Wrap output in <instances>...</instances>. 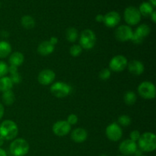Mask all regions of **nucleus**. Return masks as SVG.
I'll return each instance as SVG.
<instances>
[{
    "label": "nucleus",
    "mask_w": 156,
    "mask_h": 156,
    "mask_svg": "<svg viewBox=\"0 0 156 156\" xmlns=\"http://www.w3.org/2000/svg\"><path fill=\"white\" fill-rule=\"evenodd\" d=\"M18 133V125L12 120H5L0 124V136L5 140H13Z\"/></svg>",
    "instance_id": "1"
},
{
    "label": "nucleus",
    "mask_w": 156,
    "mask_h": 156,
    "mask_svg": "<svg viewBox=\"0 0 156 156\" xmlns=\"http://www.w3.org/2000/svg\"><path fill=\"white\" fill-rule=\"evenodd\" d=\"M138 148L145 152H152L156 149V136L153 133L146 132L140 136Z\"/></svg>",
    "instance_id": "2"
},
{
    "label": "nucleus",
    "mask_w": 156,
    "mask_h": 156,
    "mask_svg": "<svg viewBox=\"0 0 156 156\" xmlns=\"http://www.w3.org/2000/svg\"><path fill=\"white\" fill-rule=\"evenodd\" d=\"M30 149V146L27 140L22 138L13 140L9 146L11 155L15 156H24L27 155Z\"/></svg>",
    "instance_id": "3"
},
{
    "label": "nucleus",
    "mask_w": 156,
    "mask_h": 156,
    "mask_svg": "<svg viewBox=\"0 0 156 156\" xmlns=\"http://www.w3.org/2000/svg\"><path fill=\"white\" fill-rule=\"evenodd\" d=\"M96 44V35L91 29L82 30L79 38V45L83 50H89L94 47Z\"/></svg>",
    "instance_id": "4"
},
{
    "label": "nucleus",
    "mask_w": 156,
    "mask_h": 156,
    "mask_svg": "<svg viewBox=\"0 0 156 156\" xmlns=\"http://www.w3.org/2000/svg\"><path fill=\"white\" fill-rule=\"evenodd\" d=\"M50 92L54 97L63 98L69 95L72 88L67 83L63 82H56L50 86Z\"/></svg>",
    "instance_id": "5"
},
{
    "label": "nucleus",
    "mask_w": 156,
    "mask_h": 156,
    "mask_svg": "<svg viewBox=\"0 0 156 156\" xmlns=\"http://www.w3.org/2000/svg\"><path fill=\"white\" fill-rule=\"evenodd\" d=\"M138 93L143 98L146 100H152L155 98L156 89L155 86L152 82L145 81L141 82L137 88Z\"/></svg>",
    "instance_id": "6"
},
{
    "label": "nucleus",
    "mask_w": 156,
    "mask_h": 156,
    "mask_svg": "<svg viewBox=\"0 0 156 156\" xmlns=\"http://www.w3.org/2000/svg\"><path fill=\"white\" fill-rule=\"evenodd\" d=\"M124 20L129 26H134L138 24L141 21L142 15L139 9L135 6H129L126 8L123 14Z\"/></svg>",
    "instance_id": "7"
},
{
    "label": "nucleus",
    "mask_w": 156,
    "mask_h": 156,
    "mask_svg": "<svg viewBox=\"0 0 156 156\" xmlns=\"http://www.w3.org/2000/svg\"><path fill=\"white\" fill-rule=\"evenodd\" d=\"M151 28L148 24H142L139 25L133 33L131 41L135 44H141L145 39L149 36Z\"/></svg>",
    "instance_id": "8"
},
{
    "label": "nucleus",
    "mask_w": 156,
    "mask_h": 156,
    "mask_svg": "<svg viewBox=\"0 0 156 156\" xmlns=\"http://www.w3.org/2000/svg\"><path fill=\"white\" fill-rule=\"evenodd\" d=\"M127 63L128 61L126 56L123 55H117L110 61L109 69L114 73H120L127 67Z\"/></svg>",
    "instance_id": "9"
},
{
    "label": "nucleus",
    "mask_w": 156,
    "mask_h": 156,
    "mask_svg": "<svg viewBox=\"0 0 156 156\" xmlns=\"http://www.w3.org/2000/svg\"><path fill=\"white\" fill-rule=\"evenodd\" d=\"M105 134L109 140L112 142H117L122 138L123 130L118 123H112L107 126Z\"/></svg>",
    "instance_id": "10"
},
{
    "label": "nucleus",
    "mask_w": 156,
    "mask_h": 156,
    "mask_svg": "<svg viewBox=\"0 0 156 156\" xmlns=\"http://www.w3.org/2000/svg\"><path fill=\"white\" fill-rule=\"evenodd\" d=\"M132 28L129 25H120L116 29L115 37L120 42H126V41H131L133 36Z\"/></svg>",
    "instance_id": "11"
},
{
    "label": "nucleus",
    "mask_w": 156,
    "mask_h": 156,
    "mask_svg": "<svg viewBox=\"0 0 156 156\" xmlns=\"http://www.w3.org/2000/svg\"><path fill=\"white\" fill-rule=\"evenodd\" d=\"M137 149H138L137 143L132 141L129 139L122 141L120 143V146H119V150H120V153L123 155V156L134 155Z\"/></svg>",
    "instance_id": "12"
},
{
    "label": "nucleus",
    "mask_w": 156,
    "mask_h": 156,
    "mask_svg": "<svg viewBox=\"0 0 156 156\" xmlns=\"http://www.w3.org/2000/svg\"><path fill=\"white\" fill-rule=\"evenodd\" d=\"M53 132L57 136H65L69 133L71 126L67 123L66 120H59L53 124Z\"/></svg>",
    "instance_id": "13"
},
{
    "label": "nucleus",
    "mask_w": 156,
    "mask_h": 156,
    "mask_svg": "<svg viewBox=\"0 0 156 156\" xmlns=\"http://www.w3.org/2000/svg\"><path fill=\"white\" fill-rule=\"evenodd\" d=\"M56 79V74L51 69H44L41 71L38 74L37 76V81L41 85H51L53 82V81Z\"/></svg>",
    "instance_id": "14"
},
{
    "label": "nucleus",
    "mask_w": 156,
    "mask_h": 156,
    "mask_svg": "<svg viewBox=\"0 0 156 156\" xmlns=\"http://www.w3.org/2000/svg\"><path fill=\"white\" fill-rule=\"evenodd\" d=\"M120 21V14L115 11H111L107 13L106 15H104V21L103 23L105 25L108 27H114Z\"/></svg>",
    "instance_id": "15"
},
{
    "label": "nucleus",
    "mask_w": 156,
    "mask_h": 156,
    "mask_svg": "<svg viewBox=\"0 0 156 156\" xmlns=\"http://www.w3.org/2000/svg\"><path fill=\"white\" fill-rule=\"evenodd\" d=\"M127 68L129 73L134 76H140L143 74L145 70L143 62L137 59H133L128 62Z\"/></svg>",
    "instance_id": "16"
},
{
    "label": "nucleus",
    "mask_w": 156,
    "mask_h": 156,
    "mask_svg": "<svg viewBox=\"0 0 156 156\" xmlns=\"http://www.w3.org/2000/svg\"><path fill=\"white\" fill-rule=\"evenodd\" d=\"M88 138V133L83 128H76L71 133V139L76 143H84Z\"/></svg>",
    "instance_id": "17"
},
{
    "label": "nucleus",
    "mask_w": 156,
    "mask_h": 156,
    "mask_svg": "<svg viewBox=\"0 0 156 156\" xmlns=\"http://www.w3.org/2000/svg\"><path fill=\"white\" fill-rule=\"evenodd\" d=\"M55 49V46L50 44L49 41H44L38 45L37 53L41 56H47L53 53Z\"/></svg>",
    "instance_id": "18"
},
{
    "label": "nucleus",
    "mask_w": 156,
    "mask_h": 156,
    "mask_svg": "<svg viewBox=\"0 0 156 156\" xmlns=\"http://www.w3.org/2000/svg\"><path fill=\"white\" fill-rule=\"evenodd\" d=\"M24 56L22 53L21 52H14L10 55L9 59V62L10 66H14L18 67L24 62Z\"/></svg>",
    "instance_id": "19"
},
{
    "label": "nucleus",
    "mask_w": 156,
    "mask_h": 156,
    "mask_svg": "<svg viewBox=\"0 0 156 156\" xmlns=\"http://www.w3.org/2000/svg\"><path fill=\"white\" fill-rule=\"evenodd\" d=\"M138 9L140 12V15L144 17H150L152 12L155 11L153 6L148 2H144L141 3Z\"/></svg>",
    "instance_id": "20"
},
{
    "label": "nucleus",
    "mask_w": 156,
    "mask_h": 156,
    "mask_svg": "<svg viewBox=\"0 0 156 156\" xmlns=\"http://www.w3.org/2000/svg\"><path fill=\"white\" fill-rule=\"evenodd\" d=\"M12 53V46L5 41H0V59L7 57Z\"/></svg>",
    "instance_id": "21"
},
{
    "label": "nucleus",
    "mask_w": 156,
    "mask_h": 156,
    "mask_svg": "<svg viewBox=\"0 0 156 156\" xmlns=\"http://www.w3.org/2000/svg\"><path fill=\"white\" fill-rule=\"evenodd\" d=\"M13 82L9 76L0 78V91L5 92L7 91H11L13 88Z\"/></svg>",
    "instance_id": "22"
},
{
    "label": "nucleus",
    "mask_w": 156,
    "mask_h": 156,
    "mask_svg": "<svg viewBox=\"0 0 156 156\" xmlns=\"http://www.w3.org/2000/svg\"><path fill=\"white\" fill-rule=\"evenodd\" d=\"M2 103L5 105H7V106H10V105H13V103L15 101V96L13 91L11 90V91L2 92Z\"/></svg>",
    "instance_id": "23"
},
{
    "label": "nucleus",
    "mask_w": 156,
    "mask_h": 156,
    "mask_svg": "<svg viewBox=\"0 0 156 156\" xmlns=\"http://www.w3.org/2000/svg\"><path fill=\"white\" fill-rule=\"evenodd\" d=\"M21 24L24 28L30 30L35 26V20L30 15H24L21 18Z\"/></svg>",
    "instance_id": "24"
},
{
    "label": "nucleus",
    "mask_w": 156,
    "mask_h": 156,
    "mask_svg": "<svg viewBox=\"0 0 156 156\" xmlns=\"http://www.w3.org/2000/svg\"><path fill=\"white\" fill-rule=\"evenodd\" d=\"M79 37V33L77 29L73 27H70L66 30V38L70 43H75Z\"/></svg>",
    "instance_id": "25"
},
{
    "label": "nucleus",
    "mask_w": 156,
    "mask_h": 156,
    "mask_svg": "<svg viewBox=\"0 0 156 156\" xmlns=\"http://www.w3.org/2000/svg\"><path fill=\"white\" fill-rule=\"evenodd\" d=\"M136 94L132 91H127L123 96V101H124L125 104L129 105V106L133 105L136 101Z\"/></svg>",
    "instance_id": "26"
},
{
    "label": "nucleus",
    "mask_w": 156,
    "mask_h": 156,
    "mask_svg": "<svg viewBox=\"0 0 156 156\" xmlns=\"http://www.w3.org/2000/svg\"><path fill=\"white\" fill-rule=\"evenodd\" d=\"M82 50L83 49L79 44H73L69 48V54L73 57H77L82 54Z\"/></svg>",
    "instance_id": "27"
},
{
    "label": "nucleus",
    "mask_w": 156,
    "mask_h": 156,
    "mask_svg": "<svg viewBox=\"0 0 156 156\" xmlns=\"http://www.w3.org/2000/svg\"><path fill=\"white\" fill-rule=\"evenodd\" d=\"M117 122H118L119 125L122 126H128L131 124V118L128 115L126 114H123V115L120 116L117 119Z\"/></svg>",
    "instance_id": "28"
},
{
    "label": "nucleus",
    "mask_w": 156,
    "mask_h": 156,
    "mask_svg": "<svg viewBox=\"0 0 156 156\" xmlns=\"http://www.w3.org/2000/svg\"><path fill=\"white\" fill-rule=\"evenodd\" d=\"M111 71L108 68H105L101 69L99 73V78L101 80L106 81L111 78Z\"/></svg>",
    "instance_id": "29"
},
{
    "label": "nucleus",
    "mask_w": 156,
    "mask_h": 156,
    "mask_svg": "<svg viewBox=\"0 0 156 156\" xmlns=\"http://www.w3.org/2000/svg\"><path fill=\"white\" fill-rule=\"evenodd\" d=\"M9 71V66L4 61L0 60V78L6 76Z\"/></svg>",
    "instance_id": "30"
},
{
    "label": "nucleus",
    "mask_w": 156,
    "mask_h": 156,
    "mask_svg": "<svg viewBox=\"0 0 156 156\" xmlns=\"http://www.w3.org/2000/svg\"><path fill=\"white\" fill-rule=\"evenodd\" d=\"M78 120H79V118H78L77 115H76L75 114H71L68 116L67 117V123L72 126V125H75L78 123Z\"/></svg>",
    "instance_id": "31"
},
{
    "label": "nucleus",
    "mask_w": 156,
    "mask_h": 156,
    "mask_svg": "<svg viewBox=\"0 0 156 156\" xmlns=\"http://www.w3.org/2000/svg\"><path fill=\"white\" fill-rule=\"evenodd\" d=\"M9 78L11 79L13 84H19L21 82V76L19 74V73H14V74L10 75Z\"/></svg>",
    "instance_id": "32"
},
{
    "label": "nucleus",
    "mask_w": 156,
    "mask_h": 156,
    "mask_svg": "<svg viewBox=\"0 0 156 156\" xmlns=\"http://www.w3.org/2000/svg\"><path fill=\"white\" fill-rule=\"evenodd\" d=\"M140 136H141V134H140V131L133 130L130 133V134H129V140L136 143V142H138Z\"/></svg>",
    "instance_id": "33"
},
{
    "label": "nucleus",
    "mask_w": 156,
    "mask_h": 156,
    "mask_svg": "<svg viewBox=\"0 0 156 156\" xmlns=\"http://www.w3.org/2000/svg\"><path fill=\"white\" fill-rule=\"evenodd\" d=\"M18 73V67L14 66H9V71H8V73H9L10 75L14 74V73Z\"/></svg>",
    "instance_id": "34"
},
{
    "label": "nucleus",
    "mask_w": 156,
    "mask_h": 156,
    "mask_svg": "<svg viewBox=\"0 0 156 156\" xmlns=\"http://www.w3.org/2000/svg\"><path fill=\"white\" fill-rule=\"evenodd\" d=\"M49 42L53 44V46H56L58 44V38L56 37H51L49 40Z\"/></svg>",
    "instance_id": "35"
},
{
    "label": "nucleus",
    "mask_w": 156,
    "mask_h": 156,
    "mask_svg": "<svg viewBox=\"0 0 156 156\" xmlns=\"http://www.w3.org/2000/svg\"><path fill=\"white\" fill-rule=\"evenodd\" d=\"M95 20L98 21V22H99V23L103 22L104 15H101V14H98V15H97V16L95 17Z\"/></svg>",
    "instance_id": "36"
},
{
    "label": "nucleus",
    "mask_w": 156,
    "mask_h": 156,
    "mask_svg": "<svg viewBox=\"0 0 156 156\" xmlns=\"http://www.w3.org/2000/svg\"><path fill=\"white\" fill-rule=\"evenodd\" d=\"M5 114V109H4V106H3L2 104L0 103V120L2 118L3 115Z\"/></svg>",
    "instance_id": "37"
},
{
    "label": "nucleus",
    "mask_w": 156,
    "mask_h": 156,
    "mask_svg": "<svg viewBox=\"0 0 156 156\" xmlns=\"http://www.w3.org/2000/svg\"><path fill=\"white\" fill-rule=\"evenodd\" d=\"M150 18H151V19H152V21H153L154 23L156 22V12H155V11H154V12H152V15H150Z\"/></svg>",
    "instance_id": "38"
},
{
    "label": "nucleus",
    "mask_w": 156,
    "mask_h": 156,
    "mask_svg": "<svg viewBox=\"0 0 156 156\" xmlns=\"http://www.w3.org/2000/svg\"><path fill=\"white\" fill-rule=\"evenodd\" d=\"M0 156H7V153L3 149L0 148Z\"/></svg>",
    "instance_id": "39"
},
{
    "label": "nucleus",
    "mask_w": 156,
    "mask_h": 156,
    "mask_svg": "<svg viewBox=\"0 0 156 156\" xmlns=\"http://www.w3.org/2000/svg\"><path fill=\"white\" fill-rule=\"evenodd\" d=\"M4 142H5V140L1 136H0V148L3 146V144H4Z\"/></svg>",
    "instance_id": "40"
},
{
    "label": "nucleus",
    "mask_w": 156,
    "mask_h": 156,
    "mask_svg": "<svg viewBox=\"0 0 156 156\" xmlns=\"http://www.w3.org/2000/svg\"><path fill=\"white\" fill-rule=\"evenodd\" d=\"M149 2H150V4L152 5V6H153V7H155V5H156V0H149Z\"/></svg>",
    "instance_id": "41"
},
{
    "label": "nucleus",
    "mask_w": 156,
    "mask_h": 156,
    "mask_svg": "<svg viewBox=\"0 0 156 156\" xmlns=\"http://www.w3.org/2000/svg\"><path fill=\"white\" fill-rule=\"evenodd\" d=\"M99 156H108V155H105V154H102V155H99Z\"/></svg>",
    "instance_id": "42"
},
{
    "label": "nucleus",
    "mask_w": 156,
    "mask_h": 156,
    "mask_svg": "<svg viewBox=\"0 0 156 156\" xmlns=\"http://www.w3.org/2000/svg\"><path fill=\"white\" fill-rule=\"evenodd\" d=\"M141 156H146V155H142Z\"/></svg>",
    "instance_id": "43"
},
{
    "label": "nucleus",
    "mask_w": 156,
    "mask_h": 156,
    "mask_svg": "<svg viewBox=\"0 0 156 156\" xmlns=\"http://www.w3.org/2000/svg\"><path fill=\"white\" fill-rule=\"evenodd\" d=\"M10 156H15V155H11Z\"/></svg>",
    "instance_id": "44"
},
{
    "label": "nucleus",
    "mask_w": 156,
    "mask_h": 156,
    "mask_svg": "<svg viewBox=\"0 0 156 156\" xmlns=\"http://www.w3.org/2000/svg\"><path fill=\"white\" fill-rule=\"evenodd\" d=\"M0 7H1V4H0Z\"/></svg>",
    "instance_id": "45"
},
{
    "label": "nucleus",
    "mask_w": 156,
    "mask_h": 156,
    "mask_svg": "<svg viewBox=\"0 0 156 156\" xmlns=\"http://www.w3.org/2000/svg\"><path fill=\"white\" fill-rule=\"evenodd\" d=\"M120 156H123V155H120Z\"/></svg>",
    "instance_id": "46"
}]
</instances>
